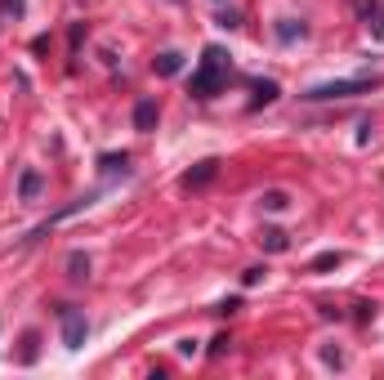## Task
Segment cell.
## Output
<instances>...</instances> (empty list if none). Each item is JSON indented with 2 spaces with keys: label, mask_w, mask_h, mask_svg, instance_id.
<instances>
[{
  "label": "cell",
  "mask_w": 384,
  "mask_h": 380,
  "mask_svg": "<svg viewBox=\"0 0 384 380\" xmlns=\"http://www.w3.org/2000/svg\"><path fill=\"white\" fill-rule=\"evenodd\" d=\"M277 36H281V41H295V36H304V23L295 27V19H286V23L277 27Z\"/></svg>",
  "instance_id": "obj_14"
},
{
  "label": "cell",
  "mask_w": 384,
  "mask_h": 380,
  "mask_svg": "<svg viewBox=\"0 0 384 380\" xmlns=\"http://www.w3.org/2000/svg\"><path fill=\"white\" fill-rule=\"evenodd\" d=\"M9 14L19 19V14H23V0H0V19H9Z\"/></svg>",
  "instance_id": "obj_16"
},
{
  "label": "cell",
  "mask_w": 384,
  "mask_h": 380,
  "mask_svg": "<svg viewBox=\"0 0 384 380\" xmlns=\"http://www.w3.org/2000/svg\"><path fill=\"white\" fill-rule=\"evenodd\" d=\"M259 246H264V251H273V255H281V251H286V246H291V237L281 233V228H269V233L259 237Z\"/></svg>",
  "instance_id": "obj_8"
},
{
  "label": "cell",
  "mask_w": 384,
  "mask_h": 380,
  "mask_svg": "<svg viewBox=\"0 0 384 380\" xmlns=\"http://www.w3.org/2000/svg\"><path fill=\"white\" fill-rule=\"evenodd\" d=\"M157 117H161V108H157V98H139L135 103V130H157Z\"/></svg>",
  "instance_id": "obj_5"
},
{
  "label": "cell",
  "mask_w": 384,
  "mask_h": 380,
  "mask_svg": "<svg viewBox=\"0 0 384 380\" xmlns=\"http://www.w3.org/2000/svg\"><path fill=\"white\" fill-rule=\"evenodd\" d=\"M340 260H344L340 251H326V255H317V260H313V269H336Z\"/></svg>",
  "instance_id": "obj_15"
},
{
  "label": "cell",
  "mask_w": 384,
  "mask_h": 380,
  "mask_svg": "<svg viewBox=\"0 0 384 380\" xmlns=\"http://www.w3.org/2000/svg\"><path fill=\"white\" fill-rule=\"evenodd\" d=\"M68 277H76V282H85V277H90V255L72 251V255H68Z\"/></svg>",
  "instance_id": "obj_10"
},
{
  "label": "cell",
  "mask_w": 384,
  "mask_h": 380,
  "mask_svg": "<svg viewBox=\"0 0 384 380\" xmlns=\"http://www.w3.org/2000/svg\"><path fill=\"white\" fill-rule=\"evenodd\" d=\"M259 202H264V210H286V206H291V197L273 188V192H264V197H259Z\"/></svg>",
  "instance_id": "obj_12"
},
{
  "label": "cell",
  "mask_w": 384,
  "mask_h": 380,
  "mask_svg": "<svg viewBox=\"0 0 384 380\" xmlns=\"http://www.w3.org/2000/svg\"><path fill=\"white\" fill-rule=\"evenodd\" d=\"M264 273H269V269H246V273H242V282H246V287H255V282H264Z\"/></svg>",
  "instance_id": "obj_17"
},
{
  "label": "cell",
  "mask_w": 384,
  "mask_h": 380,
  "mask_svg": "<svg viewBox=\"0 0 384 380\" xmlns=\"http://www.w3.org/2000/svg\"><path fill=\"white\" fill-rule=\"evenodd\" d=\"M98 170L103 175H130V157L125 153H103L98 157Z\"/></svg>",
  "instance_id": "obj_7"
},
{
  "label": "cell",
  "mask_w": 384,
  "mask_h": 380,
  "mask_svg": "<svg viewBox=\"0 0 384 380\" xmlns=\"http://www.w3.org/2000/svg\"><path fill=\"white\" fill-rule=\"evenodd\" d=\"M219 175V161L214 157H206V161H197V166L183 175V188H202V184H210V179Z\"/></svg>",
  "instance_id": "obj_4"
},
{
  "label": "cell",
  "mask_w": 384,
  "mask_h": 380,
  "mask_svg": "<svg viewBox=\"0 0 384 380\" xmlns=\"http://www.w3.org/2000/svg\"><path fill=\"white\" fill-rule=\"evenodd\" d=\"M353 9L362 14V19H366V23H371V19H375V14H380V0H353Z\"/></svg>",
  "instance_id": "obj_13"
},
{
  "label": "cell",
  "mask_w": 384,
  "mask_h": 380,
  "mask_svg": "<svg viewBox=\"0 0 384 380\" xmlns=\"http://www.w3.org/2000/svg\"><path fill=\"white\" fill-rule=\"evenodd\" d=\"M58 318H63V344H68V349H81V344H85V336H90L85 313L68 304V309H58Z\"/></svg>",
  "instance_id": "obj_3"
},
{
  "label": "cell",
  "mask_w": 384,
  "mask_h": 380,
  "mask_svg": "<svg viewBox=\"0 0 384 380\" xmlns=\"http://www.w3.org/2000/svg\"><path fill=\"white\" fill-rule=\"evenodd\" d=\"M384 81L380 76H353V81H326V86H313V90H304L299 98L304 103H336V98H358V94H371V90H380Z\"/></svg>",
  "instance_id": "obj_1"
},
{
  "label": "cell",
  "mask_w": 384,
  "mask_h": 380,
  "mask_svg": "<svg viewBox=\"0 0 384 380\" xmlns=\"http://www.w3.org/2000/svg\"><path fill=\"white\" fill-rule=\"evenodd\" d=\"M250 86H255V103H273V98L281 94L277 81H250Z\"/></svg>",
  "instance_id": "obj_11"
},
{
  "label": "cell",
  "mask_w": 384,
  "mask_h": 380,
  "mask_svg": "<svg viewBox=\"0 0 384 380\" xmlns=\"http://www.w3.org/2000/svg\"><path fill=\"white\" fill-rule=\"evenodd\" d=\"M152 68L161 72V76H175L179 68H183V54H175V49H165V54H157V63Z\"/></svg>",
  "instance_id": "obj_9"
},
{
  "label": "cell",
  "mask_w": 384,
  "mask_h": 380,
  "mask_svg": "<svg viewBox=\"0 0 384 380\" xmlns=\"http://www.w3.org/2000/svg\"><path fill=\"white\" fill-rule=\"evenodd\" d=\"M224 72H228V54L219 45H206V54H202V72L192 76V94L197 98H214L224 86Z\"/></svg>",
  "instance_id": "obj_2"
},
{
  "label": "cell",
  "mask_w": 384,
  "mask_h": 380,
  "mask_svg": "<svg viewBox=\"0 0 384 380\" xmlns=\"http://www.w3.org/2000/svg\"><path fill=\"white\" fill-rule=\"evenodd\" d=\"M41 188H45L41 170H23V179H19V192H23V202H36V197H41Z\"/></svg>",
  "instance_id": "obj_6"
}]
</instances>
